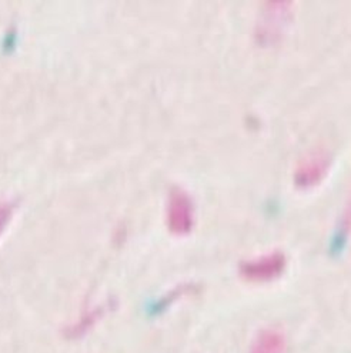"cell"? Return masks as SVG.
<instances>
[{"mask_svg": "<svg viewBox=\"0 0 351 353\" xmlns=\"http://www.w3.org/2000/svg\"><path fill=\"white\" fill-rule=\"evenodd\" d=\"M330 168L331 156L328 152L323 149L310 152L299 162L292 181L299 189H313L327 178Z\"/></svg>", "mask_w": 351, "mask_h": 353, "instance_id": "cell-3", "label": "cell"}, {"mask_svg": "<svg viewBox=\"0 0 351 353\" xmlns=\"http://www.w3.org/2000/svg\"><path fill=\"white\" fill-rule=\"evenodd\" d=\"M196 222L191 196L182 188H173L166 205V226L174 236H187Z\"/></svg>", "mask_w": 351, "mask_h": 353, "instance_id": "cell-1", "label": "cell"}, {"mask_svg": "<svg viewBox=\"0 0 351 353\" xmlns=\"http://www.w3.org/2000/svg\"><path fill=\"white\" fill-rule=\"evenodd\" d=\"M287 341L284 333L276 327L262 330L253 342L248 353H286Z\"/></svg>", "mask_w": 351, "mask_h": 353, "instance_id": "cell-5", "label": "cell"}, {"mask_svg": "<svg viewBox=\"0 0 351 353\" xmlns=\"http://www.w3.org/2000/svg\"><path fill=\"white\" fill-rule=\"evenodd\" d=\"M292 8L295 6L291 2H264L262 39H276L283 26L287 25Z\"/></svg>", "mask_w": 351, "mask_h": 353, "instance_id": "cell-4", "label": "cell"}, {"mask_svg": "<svg viewBox=\"0 0 351 353\" xmlns=\"http://www.w3.org/2000/svg\"><path fill=\"white\" fill-rule=\"evenodd\" d=\"M287 258L283 252L275 250L259 258L244 261L240 268V276L250 283H270L277 281L286 272Z\"/></svg>", "mask_w": 351, "mask_h": 353, "instance_id": "cell-2", "label": "cell"}, {"mask_svg": "<svg viewBox=\"0 0 351 353\" xmlns=\"http://www.w3.org/2000/svg\"><path fill=\"white\" fill-rule=\"evenodd\" d=\"M14 213V203L12 202H0V236H2L3 230L9 225L10 219Z\"/></svg>", "mask_w": 351, "mask_h": 353, "instance_id": "cell-6", "label": "cell"}]
</instances>
